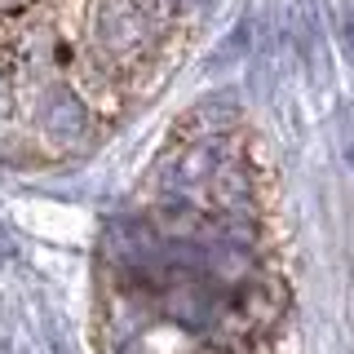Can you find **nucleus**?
I'll return each mask as SVG.
<instances>
[{
	"instance_id": "obj_1",
	"label": "nucleus",
	"mask_w": 354,
	"mask_h": 354,
	"mask_svg": "<svg viewBox=\"0 0 354 354\" xmlns=\"http://www.w3.org/2000/svg\"><path fill=\"white\" fill-rule=\"evenodd\" d=\"M93 40L102 44L106 53H115V58L138 53L142 40H147V14H142V5L138 0H97Z\"/></svg>"
},
{
	"instance_id": "obj_2",
	"label": "nucleus",
	"mask_w": 354,
	"mask_h": 354,
	"mask_svg": "<svg viewBox=\"0 0 354 354\" xmlns=\"http://www.w3.org/2000/svg\"><path fill=\"white\" fill-rule=\"evenodd\" d=\"M40 129L49 142H58V147H71V142H80L88 133V111L84 102L71 93V88L53 84L49 93L40 97Z\"/></svg>"
},
{
	"instance_id": "obj_3",
	"label": "nucleus",
	"mask_w": 354,
	"mask_h": 354,
	"mask_svg": "<svg viewBox=\"0 0 354 354\" xmlns=\"http://www.w3.org/2000/svg\"><path fill=\"white\" fill-rule=\"evenodd\" d=\"M9 111H14V88H9V75L0 71V120H5Z\"/></svg>"
},
{
	"instance_id": "obj_4",
	"label": "nucleus",
	"mask_w": 354,
	"mask_h": 354,
	"mask_svg": "<svg viewBox=\"0 0 354 354\" xmlns=\"http://www.w3.org/2000/svg\"><path fill=\"white\" fill-rule=\"evenodd\" d=\"M31 0H0V9H5V14H18V9H27Z\"/></svg>"
},
{
	"instance_id": "obj_5",
	"label": "nucleus",
	"mask_w": 354,
	"mask_h": 354,
	"mask_svg": "<svg viewBox=\"0 0 354 354\" xmlns=\"http://www.w3.org/2000/svg\"><path fill=\"white\" fill-rule=\"evenodd\" d=\"M346 31H350V53H354V14H350V27Z\"/></svg>"
},
{
	"instance_id": "obj_6",
	"label": "nucleus",
	"mask_w": 354,
	"mask_h": 354,
	"mask_svg": "<svg viewBox=\"0 0 354 354\" xmlns=\"http://www.w3.org/2000/svg\"><path fill=\"white\" fill-rule=\"evenodd\" d=\"M177 5H182V9H191V5H199V0H177Z\"/></svg>"
},
{
	"instance_id": "obj_7",
	"label": "nucleus",
	"mask_w": 354,
	"mask_h": 354,
	"mask_svg": "<svg viewBox=\"0 0 354 354\" xmlns=\"http://www.w3.org/2000/svg\"><path fill=\"white\" fill-rule=\"evenodd\" d=\"M346 9H350V14H354V0H346Z\"/></svg>"
}]
</instances>
